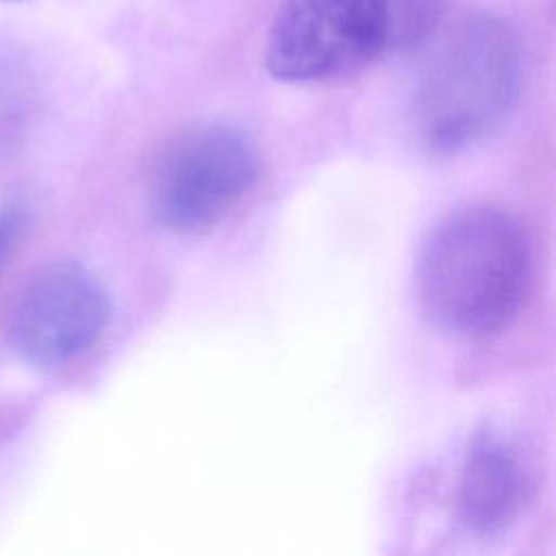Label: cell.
<instances>
[{
    "label": "cell",
    "mask_w": 556,
    "mask_h": 556,
    "mask_svg": "<svg viewBox=\"0 0 556 556\" xmlns=\"http://www.w3.org/2000/svg\"><path fill=\"white\" fill-rule=\"evenodd\" d=\"M22 226V211L20 206H4L0 208V265L7 256V252L11 250L17 232Z\"/></svg>",
    "instance_id": "7"
},
{
    "label": "cell",
    "mask_w": 556,
    "mask_h": 556,
    "mask_svg": "<svg viewBox=\"0 0 556 556\" xmlns=\"http://www.w3.org/2000/svg\"><path fill=\"white\" fill-rule=\"evenodd\" d=\"M15 109V93L13 87L4 83V78H0V130L7 126V119H11Z\"/></svg>",
    "instance_id": "8"
},
{
    "label": "cell",
    "mask_w": 556,
    "mask_h": 556,
    "mask_svg": "<svg viewBox=\"0 0 556 556\" xmlns=\"http://www.w3.org/2000/svg\"><path fill=\"white\" fill-rule=\"evenodd\" d=\"M389 0H280L263 61L282 83H321L371 63L389 43Z\"/></svg>",
    "instance_id": "3"
},
{
    "label": "cell",
    "mask_w": 556,
    "mask_h": 556,
    "mask_svg": "<svg viewBox=\"0 0 556 556\" xmlns=\"http://www.w3.org/2000/svg\"><path fill=\"white\" fill-rule=\"evenodd\" d=\"M536 491V465L513 434L484 426L460 460L454 506L460 523L476 534H495L513 526Z\"/></svg>",
    "instance_id": "6"
},
{
    "label": "cell",
    "mask_w": 556,
    "mask_h": 556,
    "mask_svg": "<svg viewBox=\"0 0 556 556\" xmlns=\"http://www.w3.org/2000/svg\"><path fill=\"white\" fill-rule=\"evenodd\" d=\"M532 285V241L523 219L500 202H465L421 239L415 291L441 332L482 341L521 313Z\"/></svg>",
    "instance_id": "1"
},
{
    "label": "cell",
    "mask_w": 556,
    "mask_h": 556,
    "mask_svg": "<svg viewBox=\"0 0 556 556\" xmlns=\"http://www.w3.org/2000/svg\"><path fill=\"white\" fill-rule=\"evenodd\" d=\"M9 2H22V0H9Z\"/></svg>",
    "instance_id": "9"
},
{
    "label": "cell",
    "mask_w": 556,
    "mask_h": 556,
    "mask_svg": "<svg viewBox=\"0 0 556 556\" xmlns=\"http://www.w3.org/2000/svg\"><path fill=\"white\" fill-rule=\"evenodd\" d=\"M521 87L515 33L491 15L454 24L428 59L415 96V126L428 150L463 152L504 124Z\"/></svg>",
    "instance_id": "2"
},
{
    "label": "cell",
    "mask_w": 556,
    "mask_h": 556,
    "mask_svg": "<svg viewBox=\"0 0 556 556\" xmlns=\"http://www.w3.org/2000/svg\"><path fill=\"white\" fill-rule=\"evenodd\" d=\"M258 156L230 126L182 132L159 156L150 178L154 219L174 232H200L222 222L254 187Z\"/></svg>",
    "instance_id": "4"
},
{
    "label": "cell",
    "mask_w": 556,
    "mask_h": 556,
    "mask_svg": "<svg viewBox=\"0 0 556 556\" xmlns=\"http://www.w3.org/2000/svg\"><path fill=\"white\" fill-rule=\"evenodd\" d=\"M109 317L111 300L98 276L76 261H54L17 291L7 334L22 361L48 369L89 350Z\"/></svg>",
    "instance_id": "5"
}]
</instances>
